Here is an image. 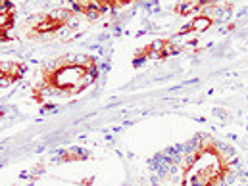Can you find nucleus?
Returning a JSON list of instances; mask_svg holds the SVG:
<instances>
[{"instance_id": "nucleus-1", "label": "nucleus", "mask_w": 248, "mask_h": 186, "mask_svg": "<svg viewBox=\"0 0 248 186\" xmlns=\"http://www.w3.org/2000/svg\"><path fill=\"white\" fill-rule=\"evenodd\" d=\"M91 81V71L81 63H65L46 75V83L62 92H79Z\"/></svg>"}, {"instance_id": "nucleus-2", "label": "nucleus", "mask_w": 248, "mask_h": 186, "mask_svg": "<svg viewBox=\"0 0 248 186\" xmlns=\"http://www.w3.org/2000/svg\"><path fill=\"white\" fill-rule=\"evenodd\" d=\"M63 19H58V17H43L35 27H33V31L35 33H54V31H58L60 27H62Z\"/></svg>"}]
</instances>
